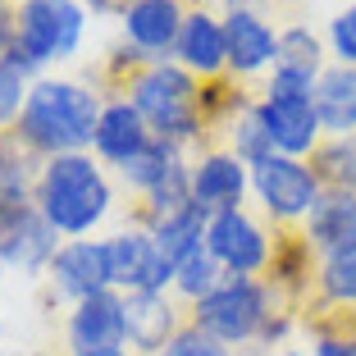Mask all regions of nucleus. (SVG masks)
<instances>
[{
  "mask_svg": "<svg viewBox=\"0 0 356 356\" xmlns=\"http://www.w3.org/2000/svg\"><path fill=\"white\" fill-rule=\"evenodd\" d=\"M252 197V169L242 165L229 147H201L192 156V201L206 215L215 210H238Z\"/></svg>",
  "mask_w": 356,
  "mask_h": 356,
  "instance_id": "nucleus-14",
  "label": "nucleus"
},
{
  "mask_svg": "<svg viewBox=\"0 0 356 356\" xmlns=\"http://www.w3.org/2000/svg\"><path fill=\"white\" fill-rule=\"evenodd\" d=\"M174 60L197 74L201 83H215V78H229V37H224V14L206 10V5H192L188 23L178 32Z\"/></svg>",
  "mask_w": 356,
  "mask_h": 356,
  "instance_id": "nucleus-18",
  "label": "nucleus"
},
{
  "mask_svg": "<svg viewBox=\"0 0 356 356\" xmlns=\"http://www.w3.org/2000/svg\"><path fill=\"white\" fill-rule=\"evenodd\" d=\"M311 356H356V329L352 315L343 320H311Z\"/></svg>",
  "mask_w": 356,
  "mask_h": 356,
  "instance_id": "nucleus-28",
  "label": "nucleus"
},
{
  "mask_svg": "<svg viewBox=\"0 0 356 356\" xmlns=\"http://www.w3.org/2000/svg\"><path fill=\"white\" fill-rule=\"evenodd\" d=\"M160 356H233V352H229L224 343H215L210 334H201L197 325H183V329L174 334V343H169Z\"/></svg>",
  "mask_w": 356,
  "mask_h": 356,
  "instance_id": "nucleus-31",
  "label": "nucleus"
},
{
  "mask_svg": "<svg viewBox=\"0 0 356 356\" xmlns=\"http://www.w3.org/2000/svg\"><path fill=\"white\" fill-rule=\"evenodd\" d=\"M206 224H210V215L192 201L188 210H178V215H165L160 224H151V233H156V242H160V252L169 256V261H188L192 252H201L206 247Z\"/></svg>",
  "mask_w": 356,
  "mask_h": 356,
  "instance_id": "nucleus-24",
  "label": "nucleus"
},
{
  "mask_svg": "<svg viewBox=\"0 0 356 356\" xmlns=\"http://www.w3.org/2000/svg\"><path fill=\"white\" fill-rule=\"evenodd\" d=\"M64 238L51 229L37 201H0V265L19 274H42L55 261Z\"/></svg>",
  "mask_w": 356,
  "mask_h": 356,
  "instance_id": "nucleus-9",
  "label": "nucleus"
},
{
  "mask_svg": "<svg viewBox=\"0 0 356 356\" xmlns=\"http://www.w3.org/2000/svg\"><path fill=\"white\" fill-rule=\"evenodd\" d=\"M315 115L325 137H352L356 133V69L352 64H325L315 78Z\"/></svg>",
  "mask_w": 356,
  "mask_h": 356,
  "instance_id": "nucleus-21",
  "label": "nucleus"
},
{
  "mask_svg": "<svg viewBox=\"0 0 356 356\" xmlns=\"http://www.w3.org/2000/svg\"><path fill=\"white\" fill-rule=\"evenodd\" d=\"M224 147H229V151H233V156H238L247 169H256V165H265L270 156H279V151H274L270 128H265L261 110H256V101L247 105L242 115H233V124L224 128Z\"/></svg>",
  "mask_w": 356,
  "mask_h": 356,
  "instance_id": "nucleus-25",
  "label": "nucleus"
},
{
  "mask_svg": "<svg viewBox=\"0 0 356 356\" xmlns=\"http://www.w3.org/2000/svg\"><path fill=\"white\" fill-rule=\"evenodd\" d=\"M265 356H306V352H297V347H274V352H265Z\"/></svg>",
  "mask_w": 356,
  "mask_h": 356,
  "instance_id": "nucleus-36",
  "label": "nucleus"
},
{
  "mask_svg": "<svg viewBox=\"0 0 356 356\" xmlns=\"http://www.w3.org/2000/svg\"><path fill=\"white\" fill-rule=\"evenodd\" d=\"M110 247V274L119 293H174V261L160 252V242L142 224L105 233Z\"/></svg>",
  "mask_w": 356,
  "mask_h": 356,
  "instance_id": "nucleus-10",
  "label": "nucleus"
},
{
  "mask_svg": "<svg viewBox=\"0 0 356 356\" xmlns=\"http://www.w3.org/2000/svg\"><path fill=\"white\" fill-rule=\"evenodd\" d=\"M128 5H133V0H87V10H92V14H115V19L128 10Z\"/></svg>",
  "mask_w": 356,
  "mask_h": 356,
  "instance_id": "nucleus-33",
  "label": "nucleus"
},
{
  "mask_svg": "<svg viewBox=\"0 0 356 356\" xmlns=\"http://www.w3.org/2000/svg\"><path fill=\"white\" fill-rule=\"evenodd\" d=\"M28 87H32V78L19 74V69L0 55V133H10V128L19 124V110H23V101H28Z\"/></svg>",
  "mask_w": 356,
  "mask_h": 356,
  "instance_id": "nucleus-29",
  "label": "nucleus"
},
{
  "mask_svg": "<svg viewBox=\"0 0 356 356\" xmlns=\"http://www.w3.org/2000/svg\"><path fill=\"white\" fill-rule=\"evenodd\" d=\"M101 105H105V96L96 87L78 83V78L42 74V78H32L14 133L42 160L69 156V151H92L96 124H101Z\"/></svg>",
  "mask_w": 356,
  "mask_h": 356,
  "instance_id": "nucleus-2",
  "label": "nucleus"
},
{
  "mask_svg": "<svg viewBox=\"0 0 356 356\" xmlns=\"http://www.w3.org/2000/svg\"><path fill=\"white\" fill-rule=\"evenodd\" d=\"M325 46H329V55H334V64H352L356 69V5H347V10H338L334 19H329Z\"/></svg>",
  "mask_w": 356,
  "mask_h": 356,
  "instance_id": "nucleus-30",
  "label": "nucleus"
},
{
  "mask_svg": "<svg viewBox=\"0 0 356 356\" xmlns=\"http://www.w3.org/2000/svg\"><path fill=\"white\" fill-rule=\"evenodd\" d=\"M274 242H279V229H270V220L252 215L247 206L215 210L206 224V252L220 261L224 274H242V279H265L270 274Z\"/></svg>",
  "mask_w": 356,
  "mask_h": 356,
  "instance_id": "nucleus-8",
  "label": "nucleus"
},
{
  "mask_svg": "<svg viewBox=\"0 0 356 356\" xmlns=\"http://www.w3.org/2000/svg\"><path fill=\"white\" fill-rule=\"evenodd\" d=\"M156 142V133L147 128V119L137 115V105L128 96H105L101 105V124H96V137H92V156L101 160L105 169H124L133 165L142 151Z\"/></svg>",
  "mask_w": 356,
  "mask_h": 356,
  "instance_id": "nucleus-17",
  "label": "nucleus"
},
{
  "mask_svg": "<svg viewBox=\"0 0 356 356\" xmlns=\"http://www.w3.org/2000/svg\"><path fill=\"white\" fill-rule=\"evenodd\" d=\"M224 283V270H220V261L201 247V252H192L188 261H178L174 265V297L183 306H197L206 293H215Z\"/></svg>",
  "mask_w": 356,
  "mask_h": 356,
  "instance_id": "nucleus-26",
  "label": "nucleus"
},
{
  "mask_svg": "<svg viewBox=\"0 0 356 356\" xmlns=\"http://www.w3.org/2000/svg\"><path fill=\"white\" fill-rule=\"evenodd\" d=\"M128 315V352L137 356H160L174 334L188 325V306L174 293H124Z\"/></svg>",
  "mask_w": 356,
  "mask_h": 356,
  "instance_id": "nucleus-16",
  "label": "nucleus"
},
{
  "mask_svg": "<svg viewBox=\"0 0 356 356\" xmlns=\"http://www.w3.org/2000/svg\"><path fill=\"white\" fill-rule=\"evenodd\" d=\"M352 329H356V315H352Z\"/></svg>",
  "mask_w": 356,
  "mask_h": 356,
  "instance_id": "nucleus-37",
  "label": "nucleus"
},
{
  "mask_svg": "<svg viewBox=\"0 0 356 356\" xmlns=\"http://www.w3.org/2000/svg\"><path fill=\"white\" fill-rule=\"evenodd\" d=\"M69 356H137V352H128V347H124V352H69Z\"/></svg>",
  "mask_w": 356,
  "mask_h": 356,
  "instance_id": "nucleus-35",
  "label": "nucleus"
},
{
  "mask_svg": "<svg viewBox=\"0 0 356 356\" xmlns=\"http://www.w3.org/2000/svg\"><path fill=\"white\" fill-rule=\"evenodd\" d=\"M265 0H224V10H261Z\"/></svg>",
  "mask_w": 356,
  "mask_h": 356,
  "instance_id": "nucleus-34",
  "label": "nucleus"
},
{
  "mask_svg": "<svg viewBox=\"0 0 356 356\" xmlns=\"http://www.w3.org/2000/svg\"><path fill=\"white\" fill-rule=\"evenodd\" d=\"M224 37H229V78H270L279 64V28L265 10H224Z\"/></svg>",
  "mask_w": 356,
  "mask_h": 356,
  "instance_id": "nucleus-13",
  "label": "nucleus"
},
{
  "mask_svg": "<svg viewBox=\"0 0 356 356\" xmlns=\"http://www.w3.org/2000/svg\"><path fill=\"white\" fill-rule=\"evenodd\" d=\"M329 64V46L320 32H311L306 23H288L279 28V64L274 69H288V74L302 78H320Z\"/></svg>",
  "mask_w": 356,
  "mask_h": 356,
  "instance_id": "nucleus-23",
  "label": "nucleus"
},
{
  "mask_svg": "<svg viewBox=\"0 0 356 356\" xmlns=\"http://www.w3.org/2000/svg\"><path fill=\"white\" fill-rule=\"evenodd\" d=\"M311 165L320 169L325 188L356 192V133L352 137H325V142H320V151L311 156Z\"/></svg>",
  "mask_w": 356,
  "mask_h": 356,
  "instance_id": "nucleus-27",
  "label": "nucleus"
},
{
  "mask_svg": "<svg viewBox=\"0 0 356 356\" xmlns=\"http://www.w3.org/2000/svg\"><path fill=\"white\" fill-rule=\"evenodd\" d=\"M64 343H69V352H124L128 347L124 293L110 288V293L74 302L69 320H64Z\"/></svg>",
  "mask_w": 356,
  "mask_h": 356,
  "instance_id": "nucleus-12",
  "label": "nucleus"
},
{
  "mask_svg": "<svg viewBox=\"0 0 356 356\" xmlns=\"http://www.w3.org/2000/svg\"><path fill=\"white\" fill-rule=\"evenodd\" d=\"M119 96L137 105V115L147 119V128L165 142L183 151H201V147H215L210 142V128H206V83L197 74H188L178 60H151L142 64L128 87Z\"/></svg>",
  "mask_w": 356,
  "mask_h": 356,
  "instance_id": "nucleus-4",
  "label": "nucleus"
},
{
  "mask_svg": "<svg viewBox=\"0 0 356 356\" xmlns=\"http://www.w3.org/2000/svg\"><path fill=\"white\" fill-rule=\"evenodd\" d=\"M32 201L42 206V215L64 242L96 238L115 210V183H110V169L92 151H69V156L42 160Z\"/></svg>",
  "mask_w": 356,
  "mask_h": 356,
  "instance_id": "nucleus-3",
  "label": "nucleus"
},
{
  "mask_svg": "<svg viewBox=\"0 0 356 356\" xmlns=\"http://www.w3.org/2000/svg\"><path fill=\"white\" fill-rule=\"evenodd\" d=\"M256 110H261L279 156L311 160L315 151H320L325 128H320V115H315V78L274 69V74L265 78L261 96H256Z\"/></svg>",
  "mask_w": 356,
  "mask_h": 356,
  "instance_id": "nucleus-6",
  "label": "nucleus"
},
{
  "mask_svg": "<svg viewBox=\"0 0 356 356\" xmlns=\"http://www.w3.org/2000/svg\"><path fill=\"white\" fill-rule=\"evenodd\" d=\"M14 37H19V0H0V55L14 51Z\"/></svg>",
  "mask_w": 356,
  "mask_h": 356,
  "instance_id": "nucleus-32",
  "label": "nucleus"
},
{
  "mask_svg": "<svg viewBox=\"0 0 356 356\" xmlns=\"http://www.w3.org/2000/svg\"><path fill=\"white\" fill-rule=\"evenodd\" d=\"M87 0H19V37L5 60L28 78L74 60L87 37Z\"/></svg>",
  "mask_w": 356,
  "mask_h": 356,
  "instance_id": "nucleus-5",
  "label": "nucleus"
},
{
  "mask_svg": "<svg viewBox=\"0 0 356 356\" xmlns=\"http://www.w3.org/2000/svg\"><path fill=\"white\" fill-rule=\"evenodd\" d=\"M188 325L224 343L229 352L242 347H288V329L297 325V306L274 288L270 279H242V274H224L215 293H206L197 306H188Z\"/></svg>",
  "mask_w": 356,
  "mask_h": 356,
  "instance_id": "nucleus-1",
  "label": "nucleus"
},
{
  "mask_svg": "<svg viewBox=\"0 0 356 356\" xmlns=\"http://www.w3.org/2000/svg\"><path fill=\"white\" fill-rule=\"evenodd\" d=\"M188 0H133L124 14H119V28H124V42L133 51H142L147 60H174L178 32L188 23Z\"/></svg>",
  "mask_w": 356,
  "mask_h": 356,
  "instance_id": "nucleus-15",
  "label": "nucleus"
},
{
  "mask_svg": "<svg viewBox=\"0 0 356 356\" xmlns=\"http://www.w3.org/2000/svg\"><path fill=\"white\" fill-rule=\"evenodd\" d=\"M46 283L69 306L83 302V297L110 293L115 274H110V247H105V238H69L55 252V261L46 265Z\"/></svg>",
  "mask_w": 356,
  "mask_h": 356,
  "instance_id": "nucleus-11",
  "label": "nucleus"
},
{
  "mask_svg": "<svg viewBox=\"0 0 356 356\" xmlns=\"http://www.w3.org/2000/svg\"><path fill=\"white\" fill-rule=\"evenodd\" d=\"M311 320H343L356 315V242L352 247H338V252L315 256V279H311Z\"/></svg>",
  "mask_w": 356,
  "mask_h": 356,
  "instance_id": "nucleus-19",
  "label": "nucleus"
},
{
  "mask_svg": "<svg viewBox=\"0 0 356 356\" xmlns=\"http://www.w3.org/2000/svg\"><path fill=\"white\" fill-rule=\"evenodd\" d=\"M320 192H325V178L311 160L270 156L265 165L252 169V197L274 229H302L306 215L320 201Z\"/></svg>",
  "mask_w": 356,
  "mask_h": 356,
  "instance_id": "nucleus-7",
  "label": "nucleus"
},
{
  "mask_svg": "<svg viewBox=\"0 0 356 356\" xmlns=\"http://www.w3.org/2000/svg\"><path fill=\"white\" fill-rule=\"evenodd\" d=\"M297 233L306 238V247H311L315 256L338 252V247H352L356 242V192L325 188L320 201H315V210L306 215V224Z\"/></svg>",
  "mask_w": 356,
  "mask_h": 356,
  "instance_id": "nucleus-20",
  "label": "nucleus"
},
{
  "mask_svg": "<svg viewBox=\"0 0 356 356\" xmlns=\"http://www.w3.org/2000/svg\"><path fill=\"white\" fill-rule=\"evenodd\" d=\"M42 156L23 142L19 133H0V201H28L37 192Z\"/></svg>",
  "mask_w": 356,
  "mask_h": 356,
  "instance_id": "nucleus-22",
  "label": "nucleus"
}]
</instances>
